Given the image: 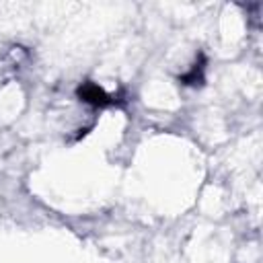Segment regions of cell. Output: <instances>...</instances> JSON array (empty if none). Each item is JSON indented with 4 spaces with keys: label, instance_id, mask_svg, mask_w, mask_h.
Masks as SVG:
<instances>
[{
    "label": "cell",
    "instance_id": "6da1fadb",
    "mask_svg": "<svg viewBox=\"0 0 263 263\" xmlns=\"http://www.w3.org/2000/svg\"><path fill=\"white\" fill-rule=\"evenodd\" d=\"M76 95H78L80 101H84V103H88V105H92V107H111V105H117V99L111 97V95H107V92H105L101 86H97L95 82H84V84H80L78 90H76Z\"/></svg>",
    "mask_w": 263,
    "mask_h": 263
},
{
    "label": "cell",
    "instance_id": "7a4b0ae2",
    "mask_svg": "<svg viewBox=\"0 0 263 263\" xmlns=\"http://www.w3.org/2000/svg\"><path fill=\"white\" fill-rule=\"evenodd\" d=\"M203 68H205V58L199 55V62H195L187 74H181V76H179V82H181V84H187V86H197V84H201V82H203Z\"/></svg>",
    "mask_w": 263,
    "mask_h": 263
}]
</instances>
